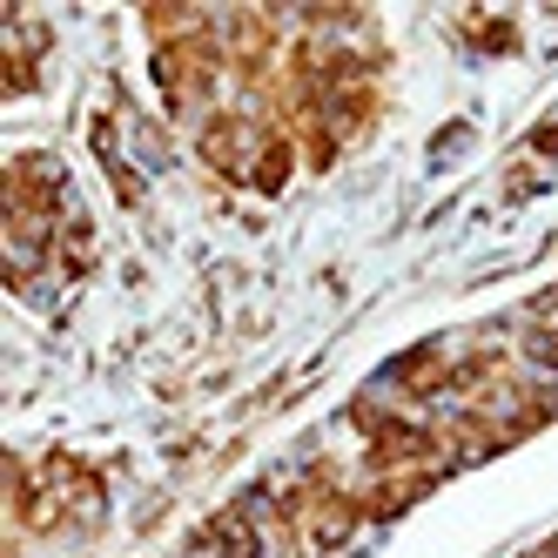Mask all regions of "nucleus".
I'll list each match as a JSON object with an SVG mask.
<instances>
[{"label":"nucleus","mask_w":558,"mask_h":558,"mask_svg":"<svg viewBox=\"0 0 558 558\" xmlns=\"http://www.w3.org/2000/svg\"><path fill=\"white\" fill-rule=\"evenodd\" d=\"M558 417V283L505 316L424 337L343 404L330 437L243 492L203 545L216 558H330L445 477Z\"/></svg>","instance_id":"f257e3e1"},{"label":"nucleus","mask_w":558,"mask_h":558,"mask_svg":"<svg viewBox=\"0 0 558 558\" xmlns=\"http://www.w3.org/2000/svg\"><path fill=\"white\" fill-rule=\"evenodd\" d=\"M142 34L169 122L250 195L324 175L384 114L390 41L364 8H148Z\"/></svg>","instance_id":"f03ea898"},{"label":"nucleus","mask_w":558,"mask_h":558,"mask_svg":"<svg viewBox=\"0 0 558 558\" xmlns=\"http://www.w3.org/2000/svg\"><path fill=\"white\" fill-rule=\"evenodd\" d=\"M0 243H8V283L27 303H48L54 290L82 283L95 263V222L74 195L68 169L54 155H14L8 162V216H0Z\"/></svg>","instance_id":"7ed1b4c3"},{"label":"nucleus","mask_w":558,"mask_h":558,"mask_svg":"<svg viewBox=\"0 0 558 558\" xmlns=\"http://www.w3.org/2000/svg\"><path fill=\"white\" fill-rule=\"evenodd\" d=\"M108 525V477L74 451H21L8 485V558H88Z\"/></svg>","instance_id":"20e7f679"},{"label":"nucleus","mask_w":558,"mask_h":558,"mask_svg":"<svg viewBox=\"0 0 558 558\" xmlns=\"http://www.w3.org/2000/svg\"><path fill=\"white\" fill-rule=\"evenodd\" d=\"M41 41H48L41 21L8 8V95H27V88H34V61H41Z\"/></svg>","instance_id":"39448f33"},{"label":"nucleus","mask_w":558,"mask_h":558,"mask_svg":"<svg viewBox=\"0 0 558 558\" xmlns=\"http://www.w3.org/2000/svg\"><path fill=\"white\" fill-rule=\"evenodd\" d=\"M525 558H558V532H551V538H545V545H532V551H525Z\"/></svg>","instance_id":"423d86ee"}]
</instances>
